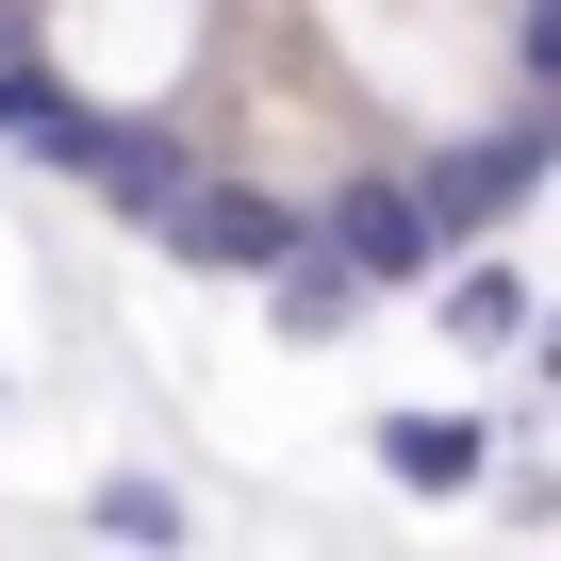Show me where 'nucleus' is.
Here are the masks:
<instances>
[{
    "mask_svg": "<svg viewBox=\"0 0 561 561\" xmlns=\"http://www.w3.org/2000/svg\"><path fill=\"white\" fill-rule=\"evenodd\" d=\"M347 314H364V280H347V264L314 248V215H298V248L264 264V331H280V347H347Z\"/></svg>",
    "mask_w": 561,
    "mask_h": 561,
    "instance_id": "nucleus-6",
    "label": "nucleus"
},
{
    "mask_svg": "<svg viewBox=\"0 0 561 561\" xmlns=\"http://www.w3.org/2000/svg\"><path fill=\"white\" fill-rule=\"evenodd\" d=\"M83 116H100V100H83V83H67V67L34 50V34L0 50V149H34V165H67V149H83Z\"/></svg>",
    "mask_w": 561,
    "mask_h": 561,
    "instance_id": "nucleus-7",
    "label": "nucleus"
},
{
    "mask_svg": "<svg viewBox=\"0 0 561 561\" xmlns=\"http://www.w3.org/2000/svg\"><path fill=\"white\" fill-rule=\"evenodd\" d=\"M364 462H380L397 495H462V479L495 462V413H380V430H364Z\"/></svg>",
    "mask_w": 561,
    "mask_h": 561,
    "instance_id": "nucleus-5",
    "label": "nucleus"
},
{
    "mask_svg": "<svg viewBox=\"0 0 561 561\" xmlns=\"http://www.w3.org/2000/svg\"><path fill=\"white\" fill-rule=\"evenodd\" d=\"M430 331H446V347H479V364H512V347H528V331H545V314H528V264H512V248H495V231H479V248H446V264H430Z\"/></svg>",
    "mask_w": 561,
    "mask_h": 561,
    "instance_id": "nucleus-4",
    "label": "nucleus"
},
{
    "mask_svg": "<svg viewBox=\"0 0 561 561\" xmlns=\"http://www.w3.org/2000/svg\"><path fill=\"white\" fill-rule=\"evenodd\" d=\"M116 231H149V248H182V264H215V280H264L280 248H298V198H280V182H248V165L165 149V165L116 198Z\"/></svg>",
    "mask_w": 561,
    "mask_h": 561,
    "instance_id": "nucleus-1",
    "label": "nucleus"
},
{
    "mask_svg": "<svg viewBox=\"0 0 561 561\" xmlns=\"http://www.w3.org/2000/svg\"><path fill=\"white\" fill-rule=\"evenodd\" d=\"M298 215H314V248L364 280V298H413V280L446 264V248H430V198H413V165H347V182H314Z\"/></svg>",
    "mask_w": 561,
    "mask_h": 561,
    "instance_id": "nucleus-2",
    "label": "nucleus"
},
{
    "mask_svg": "<svg viewBox=\"0 0 561 561\" xmlns=\"http://www.w3.org/2000/svg\"><path fill=\"white\" fill-rule=\"evenodd\" d=\"M83 528H100V545H182L198 512H182V479H100V495H83Z\"/></svg>",
    "mask_w": 561,
    "mask_h": 561,
    "instance_id": "nucleus-8",
    "label": "nucleus"
},
{
    "mask_svg": "<svg viewBox=\"0 0 561 561\" xmlns=\"http://www.w3.org/2000/svg\"><path fill=\"white\" fill-rule=\"evenodd\" d=\"M545 165H561V133H545V116H495V133L430 149V165H413V198H430V248H479V231H512Z\"/></svg>",
    "mask_w": 561,
    "mask_h": 561,
    "instance_id": "nucleus-3",
    "label": "nucleus"
},
{
    "mask_svg": "<svg viewBox=\"0 0 561 561\" xmlns=\"http://www.w3.org/2000/svg\"><path fill=\"white\" fill-rule=\"evenodd\" d=\"M18 34H34V18H18V0H0V50H18Z\"/></svg>",
    "mask_w": 561,
    "mask_h": 561,
    "instance_id": "nucleus-9",
    "label": "nucleus"
}]
</instances>
